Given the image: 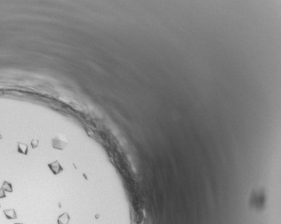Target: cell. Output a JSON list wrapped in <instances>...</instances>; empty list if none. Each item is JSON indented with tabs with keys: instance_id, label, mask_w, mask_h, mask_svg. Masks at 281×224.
<instances>
[{
	"instance_id": "6da1fadb",
	"label": "cell",
	"mask_w": 281,
	"mask_h": 224,
	"mask_svg": "<svg viewBox=\"0 0 281 224\" xmlns=\"http://www.w3.org/2000/svg\"><path fill=\"white\" fill-rule=\"evenodd\" d=\"M67 146V141L64 140V138H62L61 136H55L52 140V147L55 149L63 150Z\"/></svg>"
},
{
	"instance_id": "7a4b0ae2",
	"label": "cell",
	"mask_w": 281,
	"mask_h": 224,
	"mask_svg": "<svg viewBox=\"0 0 281 224\" xmlns=\"http://www.w3.org/2000/svg\"><path fill=\"white\" fill-rule=\"evenodd\" d=\"M48 167L54 175H57V174L61 173L63 171V168H62V166L61 165V164L59 163L58 160H55L54 162L48 164Z\"/></svg>"
},
{
	"instance_id": "3957f363",
	"label": "cell",
	"mask_w": 281,
	"mask_h": 224,
	"mask_svg": "<svg viewBox=\"0 0 281 224\" xmlns=\"http://www.w3.org/2000/svg\"><path fill=\"white\" fill-rule=\"evenodd\" d=\"M69 215L68 212L62 213L57 219V224H69Z\"/></svg>"
},
{
	"instance_id": "277c9868",
	"label": "cell",
	"mask_w": 281,
	"mask_h": 224,
	"mask_svg": "<svg viewBox=\"0 0 281 224\" xmlns=\"http://www.w3.org/2000/svg\"><path fill=\"white\" fill-rule=\"evenodd\" d=\"M4 214L8 220H14L17 218V213L14 209H5L4 210Z\"/></svg>"
},
{
	"instance_id": "5b68a950",
	"label": "cell",
	"mask_w": 281,
	"mask_h": 224,
	"mask_svg": "<svg viewBox=\"0 0 281 224\" xmlns=\"http://www.w3.org/2000/svg\"><path fill=\"white\" fill-rule=\"evenodd\" d=\"M17 150L19 153L22 154V155H27L28 154V146L25 143L22 142H18L17 144Z\"/></svg>"
},
{
	"instance_id": "8992f818",
	"label": "cell",
	"mask_w": 281,
	"mask_h": 224,
	"mask_svg": "<svg viewBox=\"0 0 281 224\" xmlns=\"http://www.w3.org/2000/svg\"><path fill=\"white\" fill-rule=\"evenodd\" d=\"M1 189H3L5 191H6V192H13V185L11 184L9 182H6V181H5L4 182H3V184H2V188Z\"/></svg>"
},
{
	"instance_id": "52a82bcc",
	"label": "cell",
	"mask_w": 281,
	"mask_h": 224,
	"mask_svg": "<svg viewBox=\"0 0 281 224\" xmlns=\"http://www.w3.org/2000/svg\"><path fill=\"white\" fill-rule=\"evenodd\" d=\"M38 146V139H33L31 141V147L32 149H36Z\"/></svg>"
},
{
	"instance_id": "ba28073f",
	"label": "cell",
	"mask_w": 281,
	"mask_h": 224,
	"mask_svg": "<svg viewBox=\"0 0 281 224\" xmlns=\"http://www.w3.org/2000/svg\"><path fill=\"white\" fill-rule=\"evenodd\" d=\"M6 197L5 195V191L3 189H0V198H4Z\"/></svg>"
},
{
	"instance_id": "9c48e42d",
	"label": "cell",
	"mask_w": 281,
	"mask_h": 224,
	"mask_svg": "<svg viewBox=\"0 0 281 224\" xmlns=\"http://www.w3.org/2000/svg\"><path fill=\"white\" fill-rule=\"evenodd\" d=\"M1 139H2V135L0 134V140H1Z\"/></svg>"
},
{
	"instance_id": "30bf717a",
	"label": "cell",
	"mask_w": 281,
	"mask_h": 224,
	"mask_svg": "<svg viewBox=\"0 0 281 224\" xmlns=\"http://www.w3.org/2000/svg\"><path fill=\"white\" fill-rule=\"evenodd\" d=\"M14 224H23V223H22V222H19V223H14Z\"/></svg>"
},
{
	"instance_id": "8fae6325",
	"label": "cell",
	"mask_w": 281,
	"mask_h": 224,
	"mask_svg": "<svg viewBox=\"0 0 281 224\" xmlns=\"http://www.w3.org/2000/svg\"><path fill=\"white\" fill-rule=\"evenodd\" d=\"M0 207H1V205H0Z\"/></svg>"
}]
</instances>
